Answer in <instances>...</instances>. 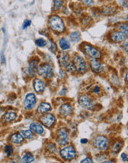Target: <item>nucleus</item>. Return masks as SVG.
<instances>
[{"instance_id":"obj_1","label":"nucleus","mask_w":128,"mask_h":163,"mask_svg":"<svg viewBox=\"0 0 128 163\" xmlns=\"http://www.w3.org/2000/svg\"><path fill=\"white\" fill-rule=\"evenodd\" d=\"M49 26L53 31L58 33H61L64 31L65 27L62 19L58 16H52L49 19Z\"/></svg>"},{"instance_id":"obj_2","label":"nucleus","mask_w":128,"mask_h":163,"mask_svg":"<svg viewBox=\"0 0 128 163\" xmlns=\"http://www.w3.org/2000/svg\"><path fill=\"white\" fill-rule=\"evenodd\" d=\"M59 61L60 65L67 69L68 71L72 72V70H75V67L73 65V63H71L70 60V56L68 55V53H65V52H61L59 54Z\"/></svg>"},{"instance_id":"obj_3","label":"nucleus","mask_w":128,"mask_h":163,"mask_svg":"<svg viewBox=\"0 0 128 163\" xmlns=\"http://www.w3.org/2000/svg\"><path fill=\"white\" fill-rule=\"evenodd\" d=\"M73 64L74 65L75 69L81 72V73H85L87 70V65L85 60L82 57L79 55H76L73 57Z\"/></svg>"},{"instance_id":"obj_4","label":"nucleus","mask_w":128,"mask_h":163,"mask_svg":"<svg viewBox=\"0 0 128 163\" xmlns=\"http://www.w3.org/2000/svg\"><path fill=\"white\" fill-rule=\"evenodd\" d=\"M93 146L100 151H105L108 147L109 140L104 136H98L93 141Z\"/></svg>"},{"instance_id":"obj_5","label":"nucleus","mask_w":128,"mask_h":163,"mask_svg":"<svg viewBox=\"0 0 128 163\" xmlns=\"http://www.w3.org/2000/svg\"><path fill=\"white\" fill-rule=\"evenodd\" d=\"M59 153L61 158L64 160H67V161L73 159L76 157V150H75V148H73V146H71V145H68V146H66L64 147V148H63L60 151Z\"/></svg>"},{"instance_id":"obj_6","label":"nucleus","mask_w":128,"mask_h":163,"mask_svg":"<svg viewBox=\"0 0 128 163\" xmlns=\"http://www.w3.org/2000/svg\"><path fill=\"white\" fill-rule=\"evenodd\" d=\"M38 73L42 77L50 79L54 75V67L49 64L44 65L38 69Z\"/></svg>"},{"instance_id":"obj_7","label":"nucleus","mask_w":128,"mask_h":163,"mask_svg":"<svg viewBox=\"0 0 128 163\" xmlns=\"http://www.w3.org/2000/svg\"><path fill=\"white\" fill-rule=\"evenodd\" d=\"M79 103L80 106L86 110H93L94 109V102L93 101L86 95H82L79 99Z\"/></svg>"},{"instance_id":"obj_8","label":"nucleus","mask_w":128,"mask_h":163,"mask_svg":"<svg viewBox=\"0 0 128 163\" xmlns=\"http://www.w3.org/2000/svg\"><path fill=\"white\" fill-rule=\"evenodd\" d=\"M36 104V97L33 93H28L25 96L24 101V107L26 110H31L35 107Z\"/></svg>"},{"instance_id":"obj_9","label":"nucleus","mask_w":128,"mask_h":163,"mask_svg":"<svg viewBox=\"0 0 128 163\" xmlns=\"http://www.w3.org/2000/svg\"><path fill=\"white\" fill-rule=\"evenodd\" d=\"M84 51L87 53V55L91 57L92 58L94 59H100L102 57V53L99 49L96 48L95 47H93L90 45H85L83 47Z\"/></svg>"},{"instance_id":"obj_10","label":"nucleus","mask_w":128,"mask_h":163,"mask_svg":"<svg viewBox=\"0 0 128 163\" xmlns=\"http://www.w3.org/2000/svg\"><path fill=\"white\" fill-rule=\"evenodd\" d=\"M56 142L58 145H64L68 142V134L65 128H61L57 133Z\"/></svg>"},{"instance_id":"obj_11","label":"nucleus","mask_w":128,"mask_h":163,"mask_svg":"<svg viewBox=\"0 0 128 163\" xmlns=\"http://www.w3.org/2000/svg\"><path fill=\"white\" fill-rule=\"evenodd\" d=\"M41 122L47 128H50L56 122V117L51 113H47L41 117Z\"/></svg>"},{"instance_id":"obj_12","label":"nucleus","mask_w":128,"mask_h":163,"mask_svg":"<svg viewBox=\"0 0 128 163\" xmlns=\"http://www.w3.org/2000/svg\"><path fill=\"white\" fill-rule=\"evenodd\" d=\"M90 66L91 70L95 73H102L104 70V67L102 63L94 58L90 60Z\"/></svg>"},{"instance_id":"obj_13","label":"nucleus","mask_w":128,"mask_h":163,"mask_svg":"<svg viewBox=\"0 0 128 163\" xmlns=\"http://www.w3.org/2000/svg\"><path fill=\"white\" fill-rule=\"evenodd\" d=\"M127 36V34L121 32V31H113L110 35V37H111V39L115 42H120L126 39Z\"/></svg>"},{"instance_id":"obj_14","label":"nucleus","mask_w":128,"mask_h":163,"mask_svg":"<svg viewBox=\"0 0 128 163\" xmlns=\"http://www.w3.org/2000/svg\"><path fill=\"white\" fill-rule=\"evenodd\" d=\"M39 61L38 60H32L28 65V73L31 76L34 77L36 73L38 72Z\"/></svg>"},{"instance_id":"obj_15","label":"nucleus","mask_w":128,"mask_h":163,"mask_svg":"<svg viewBox=\"0 0 128 163\" xmlns=\"http://www.w3.org/2000/svg\"><path fill=\"white\" fill-rule=\"evenodd\" d=\"M59 112L62 116H67L72 113V112H73V108H72V106L70 105L65 103L61 105L59 109Z\"/></svg>"},{"instance_id":"obj_16","label":"nucleus","mask_w":128,"mask_h":163,"mask_svg":"<svg viewBox=\"0 0 128 163\" xmlns=\"http://www.w3.org/2000/svg\"><path fill=\"white\" fill-rule=\"evenodd\" d=\"M34 90L37 92V93H41L45 89V83L41 79H35L34 83Z\"/></svg>"},{"instance_id":"obj_17","label":"nucleus","mask_w":128,"mask_h":163,"mask_svg":"<svg viewBox=\"0 0 128 163\" xmlns=\"http://www.w3.org/2000/svg\"><path fill=\"white\" fill-rule=\"evenodd\" d=\"M30 130L32 131L34 133L39 134V135H41L44 133V128L39 123H37V122L31 123L30 125Z\"/></svg>"},{"instance_id":"obj_18","label":"nucleus","mask_w":128,"mask_h":163,"mask_svg":"<svg viewBox=\"0 0 128 163\" xmlns=\"http://www.w3.org/2000/svg\"><path fill=\"white\" fill-rule=\"evenodd\" d=\"M51 109V105L47 102H41L37 108V111L40 114H44L50 111Z\"/></svg>"},{"instance_id":"obj_19","label":"nucleus","mask_w":128,"mask_h":163,"mask_svg":"<svg viewBox=\"0 0 128 163\" xmlns=\"http://www.w3.org/2000/svg\"><path fill=\"white\" fill-rule=\"evenodd\" d=\"M24 138L23 137L22 135L21 134H19V133H15L13 135L11 136L10 137V140L12 143L16 144V145H18L20 144L21 142H22L24 141Z\"/></svg>"},{"instance_id":"obj_20","label":"nucleus","mask_w":128,"mask_h":163,"mask_svg":"<svg viewBox=\"0 0 128 163\" xmlns=\"http://www.w3.org/2000/svg\"><path fill=\"white\" fill-rule=\"evenodd\" d=\"M17 115L15 112L14 111H8L6 113L4 116V119H5V122H11V121H14L16 119Z\"/></svg>"},{"instance_id":"obj_21","label":"nucleus","mask_w":128,"mask_h":163,"mask_svg":"<svg viewBox=\"0 0 128 163\" xmlns=\"http://www.w3.org/2000/svg\"><path fill=\"white\" fill-rule=\"evenodd\" d=\"M34 161V157L31 153H26L22 157V158L20 160V162L23 163H31Z\"/></svg>"},{"instance_id":"obj_22","label":"nucleus","mask_w":128,"mask_h":163,"mask_svg":"<svg viewBox=\"0 0 128 163\" xmlns=\"http://www.w3.org/2000/svg\"><path fill=\"white\" fill-rule=\"evenodd\" d=\"M115 13H116V9L112 6H104L102 8V14L104 15L110 16L114 14Z\"/></svg>"},{"instance_id":"obj_23","label":"nucleus","mask_w":128,"mask_h":163,"mask_svg":"<svg viewBox=\"0 0 128 163\" xmlns=\"http://www.w3.org/2000/svg\"><path fill=\"white\" fill-rule=\"evenodd\" d=\"M20 133H21L23 137L25 138V139H32L34 136V132L31 130H21Z\"/></svg>"},{"instance_id":"obj_24","label":"nucleus","mask_w":128,"mask_h":163,"mask_svg":"<svg viewBox=\"0 0 128 163\" xmlns=\"http://www.w3.org/2000/svg\"><path fill=\"white\" fill-rule=\"evenodd\" d=\"M59 46L63 50H66L70 49V44L65 38H61L59 40Z\"/></svg>"},{"instance_id":"obj_25","label":"nucleus","mask_w":128,"mask_h":163,"mask_svg":"<svg viewBox=\"0 0 128 163\" xmlns=\"http://www.w3.org/2000/svg\"><path fill=\"white\" fill-rule=\"evenodd\" d=\"M69 37H70V41H72L73 42H79L80 40L81 35H80L79 33L77 32V31H74V32L70 33Z\"/></svg>"},{"instance_id":"obj_26","label":"nucleus","mask_w":128,"mask_h":163,"mask_svg":"<svg viewBox=\"0 0 128 163\" xmlns=\"http://www.w3.org/2000/svg\"><path fill=\"white\" fill-rule=\"evenodd\" d=\"M122 145H123V144H122V142H116V143L113 145V148H112V151H113V152L115 153H119V151H120L121 148H122Z\"/></svg>"},{"instance_id":"obj_27","label":"nucleus","mask_w":128,"mask_h":163,"mask_svg":"<svg viewBox=\"0 0 128 163\" xmlns=\"http://www.w3.org/2000/svg\"><path fill=\"white\" fill-rule=\"evenodd\" d=\"M118 28L119 29V31L121 32H123L124 34H127V30H128V27L127 24H125V23H119L118 24Z\"/></svg>"},{"instance_id":"obj_28","label":"nucleus","mask_w":128,"mask_h":163,"mask_svg":"<svg viewBox=\"0 0 128 163\" xmlns=\"http://www.w3.org/2000/svg\"><path fill=\"white\" fill-rule=\"evenodd\" d=\"M5 154L8 157H10L14 153V148L11 145H8L5 147Z\"/></svg>"},{"instance_id":"obj_29","label":"nucleus","mask_w":128,"mask_h":163,"mask_svg":"<svg viewBox=\"0 0 128 163\" xmlns=\"http://www.w3.org/2000/svg\"><path fill=\"white\" fill-rule=\"evenodd\" d=\"M35 44L38 47H44V46H46V45H47V42H46L44 39L39 38V39H38L36 40Z\"/></svg>"},{"instance_id":"obj_30","label":"nucleus","mask_w":128,"mask_h":163,"mask_svg":"<svg viewBox=\"0 0 128 163\" xmlns=\"http://www.w3.org/2000/svg\"><path fill=\"white\" fill-rule=\"evenodd\" d=\"M62 0H54V10L58 11L62 5Z\"/></svg>"},{"instance_id":"obj_31","label":"nucleus","mask_w":128,"mask_h":163,"mask_svg":"<svg viewBox=\"0 0 128 163\" xmlns=\"http://www.w3.org/2000/svg\"><path fill=\"white\" fill-rule=\"evenodd\" d=\"M49 50L52 52L53 53H55L57 50L56 45L52 41H50V47H49Z\"/></svg>"},{"instance_id":"obj_32","label":"nucleus","mask_w":128,"mask_h":163,"mask_svg":"<svg viewBox=\"0 0 128 163\" xmlns=\"http://www.w3.org/2000/svg\"><path fill=\"white\" fill-rule=\"evenodd\" d=\"M31 21L29 19H25L24 20V23H23V25H22V29L24 30L26 29L27 28H28L29 26H31Z\"/></svg>"},{"instance_id":"obj_33","label":"nucleus","mask_w":128,"mask_h":163,"mask_svg":"<svg viewBox=\"0 0 128 163\" xmlns=\"http://www.w3.org/2000/svg\"><path fill=\"white\" fill-rule=\"evenodd\" d=\"M0 62L3 65H5V62H6V58H5V55L3 50L1 52V54H0Z\"/></svg>"},{"instance_id":"obj_34","label":"nucleus","mask_w":128,"mask_h":163,"mask_svg":"<svg viewBox=\"0 0 128 163\" xmlns=\"http://www.w3.org/2000/svg\"><path fill=\"white\" fill-rule=\"evenodd\" d=\"M47 149H48L49 151H52V152H55V151H56V148L55 145H54V144L52 143L49 144V145H47Z\"/></svg>"},{"instance_id":"obj_35","label":"nucleus","mask_w":128,"mask_h":163,"mask_svg":"<svg viewBox=\"0 0 128 163\" xmlns=\"http://www.w3.org/2000/svg\"><path fill=\"white\" fill-rule=\"evenodd\" d=\"M82 163L83 162H87V163H93V161L92 160L91 158H89V157H87V158L84 159H82L81 161Z\"/></svg>"},{"instance_id":"obj_36","label":"nucleus","mask_w":128,"mask_h":163,"mask_svg":"<svg viewBox=\"0 0 128 163\" xmlns=\"http://www.w3.org/2000/svg\"><path fill=\"white\" fill-rule=\"evenodd\" d=\"M121 157H122V160H123L124 162H127L128 157H127V154L123 153V154H122V155H121Z\"/></svg>"},{"instance_id":"obj_37","label":"nucleus","mask_w":128,"mask_h":163,"mask_svg":"<svg viewBox=\"0 0 128 163\" xmlns=\"http://www.w3.org/2000/svg\"><path fill=\"white\" fill-rule=\"evenodd\" d=\"M66 93H67V88H64L61 89V91L59 92L60 96H64V95H66Z\"/></svg>"},{"instance_id":"obj_38","label":"nucleus","mask_w":128,"mask_h":163,"mask_svg":"<svg viewBox=\"0 0 128 163\" xmlns=\"http://www.w3.org/2000/svg\"><path fill=\"white\" fill-rule=\"evenodd\" d=\"M83 3L86 4V5H90L93 3V0H82Z\"/></svg>"},{"instance_id":"obj_39","label":"nucleus","mask_w":128,"mask_h":163,"mask_svg":"<svg viewBox=\"0 0 128 163\" xmlns=\"http://www.w3.org/2000/svg\"><path fill=\"white\" fill-rule=\"evenodd\" d=\"M121 2H123V3H122V6L124 8H127V0H121Z\"/></svg>"},{"instance_id":"obj_40","label":"nucleus","mask_w":128,"mask_h":163,"mask_svg":"<svg viewBox=\"0 0 128 163\" xmlns=\"http://www.w3.org/2000/svg\"><path fill=\"white\" fill-rule=\"evenodd\" d=\"M100 88L99 87V86H96V88H94V93H96V94H98V93H99V92H100Z\"/></svg>"},{"instance_id":"obj_41","label":"nucleus","mask_w":128,"mask_h":163,"mask_svg":"<svg viewBox=\"0 0 128 163\" xmlns=\"http://www.w3.org/2000/svg\"><path fill=\"white\" fill-rule=\"evenodd\" d=\"M80 142H81L82 144H87V142H88V139L84 138V139H82Z\"/></svg>"},{"instance_id":"obj_42","label":"nucleus","mask_w":128,"mask_h":163,"mask_svg":"<svg viewBox=\"0 0 128 163\" xmlns=\"http://www.w3.org/2000/svg\"><path fill=\"white\" fill-rule=\"evenodd\" d=\"M105 162V163H107V162H113V161H104V162Z\"/></svg>"},{"instance_id":"obj_43","label":"nucleus","mask_w":128,"mask_h":163,"mask_svg":"<svg viewBox=\"0 0 128 163\" xmlns=\"http://www.w3.org/2000/svg\"><path fill=\"white\" fill-rule=\"evenodd\" d=\"M2 110L1 109V108H0V115L2 114Z\"/></svg>"}]
</instances>
